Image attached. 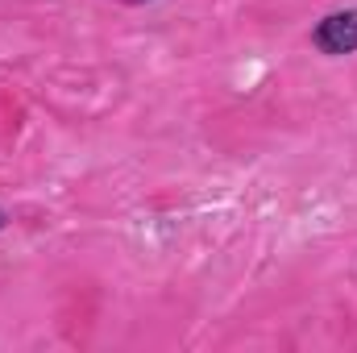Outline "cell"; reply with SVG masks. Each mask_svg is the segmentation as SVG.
<instances>
[{
  "mask_svg": "<svg viewBox=\"0 0 357 353\" xmlns=\"http://www.w3.org/2000/svg\"><path fill=\"white\" fill-rule=\"evenodd\" d=\"M312 46H316L324 59L357 54V8H337V13L320 17L316 29H312Z\"/></svg>",
  "mask_w": 357,
  "mask_h": 353,
  "instance_id": "1",
  "label": "cell"
},
{
  "mask_svg": "<svg viewBox=\"0 0 357 353\" xmlns=\"http://www.w3.org/2000/svg\"><path fill=\"white\" fill-rule=\"evenodd\" d=\"M4 229H8V212L0 208V233H4Z\"/></svg>",
  "mask_w": 357,
  "mask_h": 353,
  "instance_id": "2",
  "label": "cell"
},
{
  "mask_svg": "<svg viewBox=\"0 0 357 353\" xmlns=\"http://www.w3.org/2000/svg\"><path fill=\"white\" fill-rule=\"evenodd\" d=\"M121 4H150V0H121Z\"/></svg>",
  "mask_w": 357,
  "mask_h": 353,
  "instance_id": "3",
  "label": "cell"
}]
</instances>
